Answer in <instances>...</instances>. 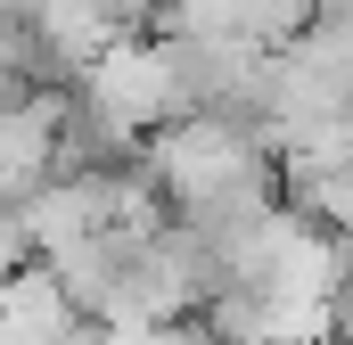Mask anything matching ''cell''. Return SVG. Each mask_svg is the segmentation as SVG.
Returning <instances> with one entry per match:
<instances>
[{
  "label": "cell",
  "mask_w": 353,
  "mask_h": 345,
  "mask_svg": "<svg viewBox=\"0 0 353 345\" xmlns=\"http://www.w3.org/2000/svg\"><path fill=\"white\" fill-rule=\"evenodd\" d=\"M345 345H353V337H345Z\"/></svg>",
  "instance_id": "cell-1"
}]
</instances>
